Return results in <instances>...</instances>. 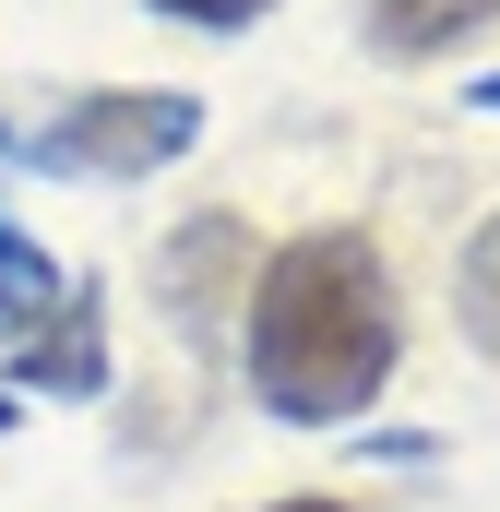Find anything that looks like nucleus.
I'll list each match as a JSON object with an SVG mask.
<instances>
[{
  "instance_id": "obj_1",
  "label": "nucleus",
  "mask_w": 500,
  "mask_h": 512,
  "mask_svg": "<svg viewBox=\"0 0 500 512\" xmlns=\"http://www.w3.org/2000/svg\"><path fill=\"white\" fill-rule=\"evenodd\" d=\"M239 346H250V393L286 417V429H346L370 417L393 358H405V310H393V274L358 227H310L286 251L250 262V310H239Z\"/></svg>"
},
{
  "instance_id": "obj_2",
  "label": "nucleus",
  "mask_w": 500,
  "mask_h": 512,
  "mask_svg": "<svg viewBox=\"0 0 500 512\" xmlns=\"http://www.w3.org/2000/svg\"><path fill=\"white\" fill-rule=\"evenodd\" d=\"M203 143V96L179 84H108V96H72L48 131H24V167H72V179H155Z\"/></svg>"
},
{
  "instance_id": "obj_3",
  "label": "nucleus",
  "mask_w": 500,
  "mask_h": 512,
  "mask_svg": "<svg viewBox=\"0 0 500 512\" xmlns=\"http://www.w3.org/2000/svg\"><path fill=\"white\" fill-rule=\"evenodd\" d=\"M155 286H167V310H179L191 334H215V322H227V298H250V239H239V215L179 227L167 262H155Z\"/></svg>"
},
{
  "instance_id": "obj_4",
  "label": "nucleus",
  "mask_w": 500,
  "mask_h": 512,
  "mask_svg": "<svg viewBox=\"0 0 500 512\" xmlns=\"http://www.w3.org/2000/svg\"><path fill=\"white\" fill-rule=\"evenodd\" d=\"M12 393H108V322H96V286H72V298L12 346Z\"/></svg>"
},
{
  "instance_id": "obj_5",
  "label": "nucleus",
  "mask_w": 500,
  "mask_h": 512,
  "mask_svg": "<svg viewBox=\"0 0 500 512\" xmlns=\"http://www.w3.org/2000/svg\"><path fill=\"white\" fill-rule=\"evenodd\" d=\"M477 24H500V0H370V48L381 60H441Z\"/></svg>"
},
{
  "instance_id": "obj_6",
  "label": "nucleus",
  "mask_w": 500,
  "mask_h": 512,
  "mask_svg": "<svg viewBox=\"0 0 500 512\" xmlns=\"http://www.w3.org/2000/svg\"><path fill=\"white\" fill-rule=\"evenodd\" d=\"M60 298H72V274H60V262H48L24 227H12V215H0V346H24Z\"/></svg>"
},
{
  "instance_id": "obj_7",
  "label": "nucleus",
  "mask_w": 500,
  "mask_h": 512,
  "mask_svg": "<svg viewBox=\"0 0 500 512\" xmlns=\"http://www.w3.org/2000/svg\"><path fill=\"white\" fill-rule=\"evenodd\" d=\"M453 322H465V346L500 358V215L465 239V274H453Z\"/></svg>"
},
{
  "instance_id": "obj_8",
  "label": "nucleus",
  "mask_w": 500,
  "mask_h": 512,
  "mask_svg": "<svg viewBox=\"0 0 500 512\" xmlns=\"http://www.w3.org/2000/svg\"><path fill=\"white\" fill-rule=\"evenodd\" d=\"M167 24H203V36H227V24H250V12H274V0H155Z\"/></svg>"
},
{
  "instance_id": "obj_9",
  "label": "nucleus",
  "mask_w": 500,
  "mask_h": 512,
  "mask_svg": "<svg viewBox=\"0 0 500 512\" xmlns=\"http://www.w3.org/2000/svg\"><path fill=\"white\" fill-rule=\"evenodd\" d=\"M465 108H477V120H500V72H477V84H465Z\"/></svg>"
},
{
  "instance_id": "obj_10",
  "label": "nucleus",
  "mask_w": 500,
  "mask_h": 512,
  "mask_svg": "<svg viewBox=\"0 0 500 512\" xmlns=\"http://www.w3.org/2000/svg\"><path fill=\"white\" fill-rule=\"evenodd\" d=\"M262 512H358V501H262Z\"/></svg>"
},
{
  "instance_id": "obj_11",
  "label": "nucleus",
  "mask_w": 500,
  "mask_h": 512,
  "mask_svg": "<svg viewBox=\"0 0 500 512\" xmlns=\"http://www.w3.org/2000/svg\"><path fill=\"white\" fill-rule=\"evenodd\" d=\"M12 417H24V405H12V382H0V429H12Z\"/></svg>"
}]
</instances>
